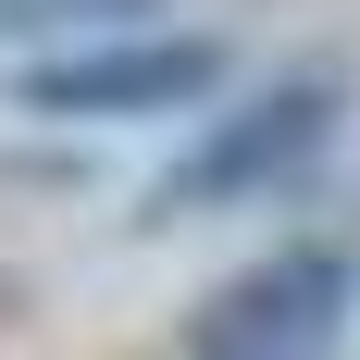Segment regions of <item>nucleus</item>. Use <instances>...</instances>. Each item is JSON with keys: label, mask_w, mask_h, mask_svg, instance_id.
I'll use <instances>...</instances> for the list:
<instances>
[{"label": "nucleus", "mask_w": 360, "mask_h": 360, "mask_svg": "<svg viewBox=\"0 0 360 360\" xmlns=\"http://www.w3.org/2000/svg\"><path fill=\"white\" fill-rule=\"evenodd\" d=\"M0 100L37 112V124H199L224 100V37L212 25H112V37L13 63Z\"/></svg>", "instance_id": "nucleus-2"}, {"label": "nucleus", "mask_w": 360, "mask_h": 360, "mask_svg": "<svg viewBox=\"0 0 360 360\" xmlns=\"http://www.w3.org/2000/svg\"><path fill=\"white\" fill-rule=\"evenodd\" d=\"M348 298H360V261L348 249H274L249 261L236 286L199 298V323H186V360H323L335 323H348Z\"/></svg>", "instance_id": "nucleus-3"}, {"label": "nucleus", "mask_w": 360, "mask_h": 360, "mask_svg": "<svg viewBox=\"0 0 360 360\" xmlns=\"http://www.w3.org/2000/svg\"><path fill=\"white\" fill-rule=\"evenodd\" d=\"M137 13H162V0H0V37L13 50H75V37H112V25H137Z\"/></svg>", "instance_id": "nucleus-4"}, {"label": "nucleus", "mask_w": 360, "mask_h": 360, "mask_svg": "<svg viewBox=\"0 0 360 360\" xmlns=\"http://www.w3.org/2000/svg\"><path fill=\"white\" fill-rule=\"evenodd\" d=\"M335 124H348V75H335V63H298V75H274V87H249V100H212L199 137H186V162L149 186V212H162V224H199V212L286 199V186L335 149Z\"/></svg>", "instance_id": "nucleus-1"}]
</instances>
